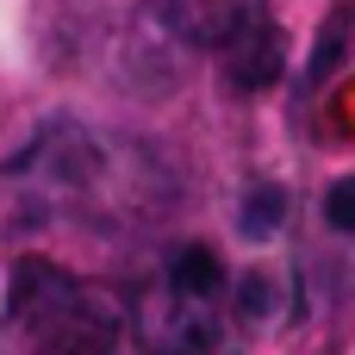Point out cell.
Returning a JSON list of instances; mask_svg holds the SVG:
<instances>
[{"label": "cell", "mask_w": 355, "mask_h": 355, "mask_svg": "<svg viewBox=\"0 0 355 355\" xmlns=\"http://www.w3.org/2000/svg\"><path fill=\"white\" fill-rule=\"evenodd\" d=\"M281 218H287V193H281V187H256V193L243 200V237H250V243H262L268 231H281Z\"/></svg>", "instance_id": "cell-4"}, {"label": "cell", "mask_w": 355, "mask_h": 355, "mask_svg": "<svg viewBox=\"0 0 355 355\" xmlns=\"http://www.w3.org/2000/svg\"><path fill=\"white\" fill-rule=\"evenodd\" d=\"M324 218H331V231H355V175L331 181V193H324Z\"/></svg>", "instance_id": "cell-5"}, {"label": "cell", "mask_w": 355, "mask_h": 355, "mask_svg": "<svg viewBox=\"0 0 355 355\" xmlns=\"http://www.w3.org/2000/svg\"><path fill=\"white\" fill-rule=\"evenodd\" d=\"M12 331L25 337V355H106L112 312L87 287L50 268H25L12 281Z\"/></svg>", "instance_id": "cell-2"}, {"label": "cell", "mask_w": 355, "mask_h": 355, "mask_svg": "<svg viewBox=\"0 0 355 355\" xmlns=\"http://www.w3.org/2000/svg\"><path fill=\"white\" fill-rule=\"evenodd\" d=\"M225 69H231V81L237 87H268L275 75H281V31L256 12V19H243L225 44Z\"/></svg>", "instance_id": "cell-3"}, {"label": "cell", "mask_w": 355, "mask_h": 355, "mask_svg": "<svg viewBox=\"0 0 355 355\" xmlns=\"http://www.w3.org/2000/svg\"><path fill=\"white\" fill-rule=\"evenodd\" d=\"M131 337L144 355H212L225 337V262L206 243L175 250L137 293Z\"/></svg>", "instance_id": "cell-1"}]
</instances>
